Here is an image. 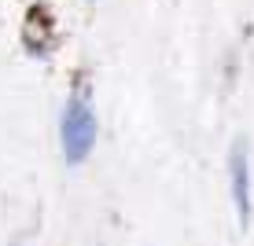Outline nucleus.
Wrapping results in <instances>:
<instances>
[{"label": "nucleus", "mask_w": 254, "mask_h": 246, "mask_svg": "<svg viewBox=\"0 0 254 246\" xmlns=\"http://www.w3.org/2000/svg\"><path fill=\"white\" fill-rule=\"evenodd\" d=\"M229 188H232L236 217L247 228L251 224V154H247V144H243V140H236L232 151H229Z\"/></svg>", "instance_id": "2"}, {"label": "nucleus", "mask_w": 254, "mask_h": 246, "mask_svg": "<svg viewBox=\"0 0 254 246\" xmlns=\"http://www.w3.org/2000/svg\"><path fill=\"white\" fill-rule=\"evenodd\" d=\"M96 136H100V121H96L92 92L89 85H74L63 114H59V144H63L66 165H81L92 154Z\"/></svg>", "instance_id": "1"}, {"label": "nucleus", "mask_w": 254, "mask_h": 246, "mask_svg": "<svg viewBox=\"0 0 254 246\" xmlns=\"http://www.w3.org/2000/svg\"><path fill=\"white\" fill-rule=\"evenodd\" d=\"M22 45H26V51H30V55H37V59H45L48 51L56 48V22H52V15H48L45 4H37L30 15H26Z\"/></svg>", "instance_id": "3"}, {"label": "nucleus", "mask_w": 254, "mask_h": 246, "mask_svg": "<svg viewBox=\"0 0 254 246\" xmlns=\"http://www.w3.org/2000/svg\"><path fill=\"white\" fill-rule=\"evenodd\" d=\"M92 4H96V0H92Z\"/></svg>", "instance_id": "4"}]
</instances>
